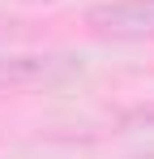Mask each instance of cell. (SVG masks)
Wrapping results in <instances>:
<instances>
[{"label": "cell", "mask_w": 154, "mask_h": 159, "mask_svg": "<svg viewBox=\"0 0 154 159\" xmlns=\"http://www.w3.org/2000/svg\"><path fill=\"white\" fill-rule=\"evenodd\" d=\"M81 73V60L69 52H0V90L56 86Z\"/></svg>", "instance_id": "obj_2"}, {"label": "cell", "mask_w": 154, "mask_h": 159, "mask_svg": "<svg viewBox=\"0 0 154 159\" xmlns=\"http://www.w3.org/2000/svg\"><path fill=\"white\" fill-rule=\"evenodd\" d=\"M81 26L103 43H154V0H99Z\"/></svg>", "instance_id": "obj_1"}, {"label": "cell", "mask_w": 154, "mask_h": 159, "mask_svg": "<svg viewBox=\"0 0 154 159\" xmlns=\"http://www.w3.org/2000/svg\"><path fill=\"white\" fill-rule=\"evenodd\" d=\"M128 159H154V155H128Z\"/></svg>", "instance_id": "obj_3"}]
</instances>
